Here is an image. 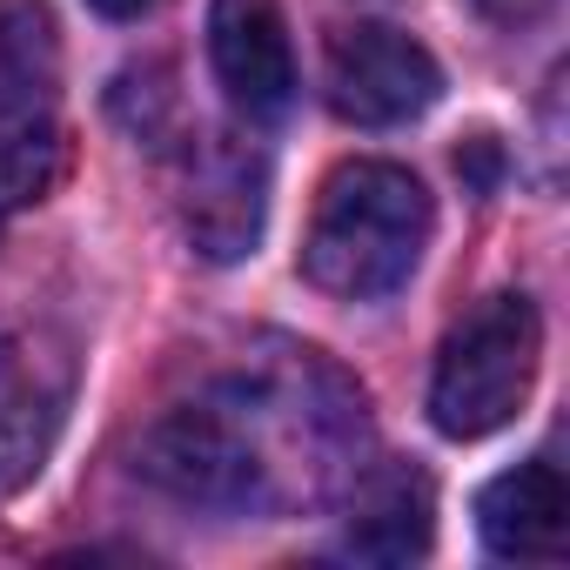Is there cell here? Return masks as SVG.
Here are the masks:
<instances>
[{"label": "cell", "instance_id": "obj_1", "mask_svg": "<svg viewBox=\"0 0 570 570\" xmlns=\"http://www.w3.org/2000/svg\"><path fill=\"white\" fill-rule=\"evenodd\" d=\"M430 228H436L430 188L403 161H370V155L343 161L316 195L303 275L336 303H383L416 275Z\"/></svg>", "mask_w": 570, "mask_h": 570}, {"label": "cell", "instance_id": "obj_2", "mask_svg": "<svg viewBox=\"0 0 570 570\" xmlns=\"http://www.w3.org/2000/svg\"><path fill=\"white\" fill-rule=\"evenodd\" d=\"M537 356H543V323H537V303L503 289L490 303H476L450 343L436 350V376H430V423L456 443H476V436H497L530 383H537Z\"/></svg>", "mask_w": 570, "mask_h": 570}, {"label": "cell", "instance_id": "obj_3", "mask_svg": "<svg viewBox=\"0 0 570 570\" xmlns=\"http://www.w3.org/2000/svg\"><path fill=\"white\" fill-rule=\"evenodd\" d=\"M135 470L161 497L195 503V510H222V517L275 503V470L262 463V450L248 443V430L228 410H175V416H161L141 436Z\"/></svg>", "mask_w": 570, "mask_h": 570}, {"label": "cell", "instance_id": "obj_4", "mask_svg": "<svg viewBox=\"0 0 570 570\" xmlns=\"http://www.w3.org/2000/svg\"><path fill=\"white\" fill-rule=\"evenodd\" d=\"M443 95L436 55L383 21H356L330 41V108L356 128H403Z\"/></svg>", "mask_w": 570, "mask_h": 570}, {"label": "cell", "instance_id": "obj_5", "mask_svg": "<svg viewBox=\"0 0 570 570\" xmlns=\"http://www.w3.org/2000/svg\"><path fill=\"white\" fill-rule=\"evenodd\" d=\"M208 61L222 95L248 121H275L296 101V55L275 0H215L208 8Z\"/></svg>", "mask_w": 570, "mask_h": 570}, {"label": "cell", "instance_id": "obj_6", "mask_svg": "<svg viewBox=\"0 0 570 570\" xmlns=\"http://www.w3.org/2000/svg\"><path fill=\"white\" fill-rule=\"evenodd\" d=\"M268 222V161L248 141H208L195 175H188V202H181V228L208 262H242L255 255Z\"/></svg>", "mask_w": 570, "mask_h": 570}, {"label": "cell", "instance_id": "obj_7", "mask_svg": "<svg viewBox=\"0 0 570 570\" xmlns=\"http://www.w3.org/2000/svg\"><path fill=\"white\" fill-rule=\"evenodd\" d=\"M476 530H483V550L503 563H557L570 543V497H563L557 463L530 456L490 476L476 497Z\"/></svg>", "mask_w": 570, "mask_h": 570}, {"label": "cell", "instance_id": "obj_8", "mask_svg": "<svg viewBox=\"0 0 570 570\" xmlns=\"http://www.w3.org/2000/svg\"><path fill=\"white\" fill-rule=\"evenodd\" d=\"M430 537H436L430 476L410 470V463H376L356 483V503H350V550L370 557V563H410V557L430 550Z\"/></svg>", "mask_w": 570, "mask_h": 570}, {"label": "cell", "instance_id": "obj_9", "mask_svg": "<svg viewBox=\"0 0 570 570\" xmlns=\"http://www.w3.org/2000/svg\"><path fill=\"white\" fill-rule=\"evenodd\" d=\"M68 175V135L41 101H0V228L41 208Z\"/></svg>", "mask_w": 570, "mask_h": 570}, {"label": "cell", "instance_id": "obj_10", "mask_svg": "<svg viewBox=\"0 0 570 570\" xmlns=\"http://www.w3.org/2000/svg\"><path fill=\"white\" fill-rule=\"evenodd\" d=\"M55 436H61V396L28 390L0 403V497H21L48 470Z\"/></svg>", "mask_w": 570, "mask_h": 570}, {"label": "cell", "instance_id": "obj_11", "mask_svg": "<svg viewBox=\"0 0 570 570\" xmlns=\"http://www.w3.org/2000/svg\"><path fill=\"white\" fill-rule=\"evenodd\" d=\"M55 75V21L35 0H14L0 14V95L28 101V88H41Z\"/></svg>", "mask_w": 570, "mask_h": 570}, {"label": "cell", "instance_id": "obj_12", "mask_svg": "<svg viewBox=\"0 0 570 570\" xmlns=\"http://www.w3.org/2000/svg\"><path fill=\"white\" fill-rule=\"evenodd\" d=\"M456 168H470V175H476V188H490V175H497V148H490V135H476V141L456 155Z\"/></svg>", "mask_w": 570, "mask_h": 570}, {"label": "cell", "instance_id": "obj_13", "mask_svg": "<svg viewBox=\"0 0 570 570\" xmlns=\"http://www.w3.org/2000/svg\"><path fill=\"white\" fill-rule=\"evenodd\" d=\"M95 14H108V21H141V14H155L161 0H88Z\"/></svg>", "mask_w": 570, "mask_h": 570}]
</instances>
